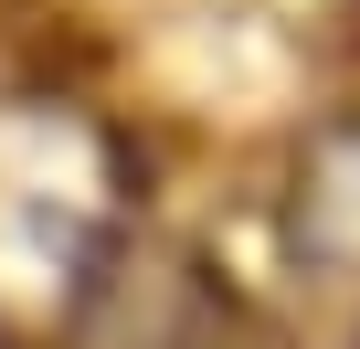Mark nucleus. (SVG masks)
<instances>
[{"label": "nucleus", "instance_id": "nucleus-3", "mask_svg": "<svg viewBox=\"0 0 360 349\" xmlns=\"http://www.w3.org/2000/svg\"><path fill=\"white\" fill-rule=\"evenodd\" d=\"M0 349H22V338H0Z\"/></svg>", "mask_w": 360, "mask_h": 349}, {"label": "nucleus", "instance_id": "nucleus-1", "mask_svg": "<svg viewBox=\"0 0 360 349\" xmlns=\"http://www.w3.org/2000/svg\"><path fill=\"white\" fill-rule=\"evenodd\" d=\"M138 233V159L127 138L64 96H0V338H75Z\"/></svg>", "mask_w": 360, "mask_h": 349}, {"label": "nucleus", "instance_id": "nucleus-2", "mask_svg": "<svg viewBox=\"0 0 360 349\" xmlns=\"http://www.w3.org/2000/svg\"><path fill=\"white\" fill-rule=\"evenodd\" d=\"M297 244H307V265L360 275V127L328 138V148L297 169Z\"/></svg>", "mask_w": 360, "mask_h": 349}]
</instances>
